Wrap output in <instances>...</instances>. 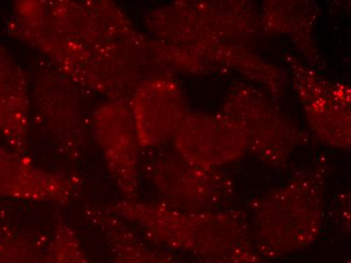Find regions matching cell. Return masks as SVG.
<instances>
[{"label": "cell", "instance_id": "6da1fadb", "mask_svg": "<svg viewBox=\"0 0 351 263\" xmlns=\"http://www.w3.org/2000/svg\"><path fill=\"white\" fill-rule=\"evenodd\" d=\"M328 163L324 157L250 206L252 245L263 260H276L315 243L323 228Z\"/></svg>", "mask_w": 351, "mask_h": 263}, {"label": "cell", "instance_id": "8992f818", "mask_svg": "<svg viewBox=\"0 0 351 263\" xmlns=\"http://www.w3.org/2000/svg\"><path fill=\"white\" fill-rule=\"evenodd\" d=\"M141 175L158 202L180 211L220 209L235 194L234 181L223 171L194 165L162 146L141 150Z\"/></svg>", "mask_w": 351, "mask_h": 263}, {"label": "cell", "instance_id": "d6986e66", "mask_svg": "<svg viewBox=\"0 0 351 263\" xmlns=\"http://www.w3.org/2000/svg\"><path fill=\"white\" fill-rule=\"evenodd\" d=\"M10 219L8 214L3 211V209L0 207V232H1L2 228H3L4 224L6 223V221Z\"/></svg>", "mask_w": 351, "mask_h": 263}, {"label": "cell", "instance_id": "277c9868", "mask_svg": "<svg viewBox=\"0 0 351 263\" xmlns=\"http://www.w3.org/2000/svg\"><path fill=\"white\" fill-rule=\"evenodd\" d=\"M220 113L239 128L247 151L275 170H284L309 134L300 128L267 91L250 82L234 83L229 89Z\"/></svg>", "mask_w": 351, "mask_h": 263}, {"label": "cell", "instance_id": "7c38bea8", "mask_svg": "<svg viewBox=\"0 0 351 263\" xmlns=\"http://www.w3.org/2000/svg\"><path fill=\"white\" fill-rule=\"evenodd\" d=\"M319 8L309 0H269L260 12V29L265 35L284 36L316 71L326 70L315 38Z\"/></svg>", "mask_w": 351, "mask_h": 263}, {"label": "cell", "instance_id": "2e32d148", "mask_svg": "<svg viewBox=\"0 0 351 263\" xmlns=\"http://www.w3.org/2000/svg\"><path fill=\"white\" fill-rule=\"evenodd\" d=\"M36 263H91L80 237L63 217H58Z\"/></svg>", "mask_w": 351, "mask_h": 263}, {"label": "cell", "instance_id": "8fae6325", "mask_svg": "<svg viewBox=\"0 0 351 263\" xmlns=\"http://www.w3.org/2000/svg\"><path fill=\"white\" fill-rule=\"evenodd\" d=\"M128 102L141 150L172 141L190 112L183 87L171 77L145 81Z\"/></svg>", "mask_w": 351, "mask_h": 263}, {"label": "cell", "instance_id": "e0dca14e", "mask_svg": "<svg viewBox=\"0 0 351 263\" xmlns=\"http://www.w3.org/2000/svg\"><path fill=\"white\" fill-rule=\"evenodd\" d=\"M265 260L256 252L254 245L243 246L228 253L201 260L199 263H263Z\"/></svg>", "mask_w": 351, "mask_h": 263}, {"label": "cell", "instance_id": "4fadbf2b", "mask_svg": "<svg viewBox=\"0 0 351 263\" xmlns=\"http://www.w3.org/2000/svg\"><path fill=\"white\" fill-rule=\"evenodd\" d=\"M31 119L29 78L10 51L0 43V134L6 146L27 152Z\"/></svg>", "mask_w": 351, "mask_h": 263}, {"label": "cell", "instance_id": "5bb4252c", "mask_svg": "<svg viewBox=\"0 0 351 263\" xmlns=\"http://www.w3.org/2000/svg\"><path fill=\"white\" fill-rule=\"evenodd\" d=\"M84 216L106 243L111 263H179L171 252L149 244L134 227L106 207L87 206Z\"/></svg>", "mask_w": 351, "mask_h": 263}, {"label": "cell", "instance_id": "52a82bcc", "mask_svg": "<svg viewBox=\"0 0 351 263\" xmlns=\"http://www.w3.org/2000/svg\"><path fill=\"white\" fill-rule=\"evenodd\" d=\"M285 63L312 133L328 146L350 150V87L324 78L295 55H285Z\"/></svg>", "mask_w": 351, "mask_h": 263}, {"label": "cell", "instance_id": "5b68a950", "mask_svg": "<svg viewBox=\"0 0 351 263\" xmlns=\"http://www.w3.org/2000/svg\"><path fill=\"white\" fill-rule=\"evenodd\" d=\"M31 89L32 117L64 159L77 163L89 147L90 117L82 89L43 59Z\"/></svg>", "mask_w": 351, "mask_h": 263}, {"label": "cell", "instance_id": "9c48e42d", "mask_svg": "<svg viewBox=\"0 0 351 263\" xmlns=\"http://www.w3.org/2000/svg\"><path fill=\"white\" fill-rule=\"evenodd\" d=\"M83 188L84 181L76 173L47 170L27 152L0 148V198L67 206Z\"/></svg>", "mask_w": 351, "mask_h": 263}, {"label": "cell", "instance_id": "3957f363", "mask_svg": "<svg viewBox=\"0 0 351 263\" xmlns=\"http://www.w3.org/2000/svg\"><path fill=\"white\" fill-rule=\"evenodd\" d=\"M145 25L152 37L199 57L218 45L250 47L261 31L260 12L247 0H180L152 10Z\"/></svg>", "mask_w": 351, "mask_h": 263}, {"label": "cell", "instance_id": "30bf717a", "mask_svg": "<svg viewBox=\"0 0 351 263\" xmlns=\"http://www.w3.org/2000/svg\"><path fill=\"white\" fill-rule=\"evenodd\" d=\"M172 141L182 158L203 168L219 170L247 152L243 133L220 112L188 113Z\"/></svg>", "mask_w": 351, "mask_h": 263}, {"label": "cell", "instance_id": "9a60e30c", "mask_svg": "<svg viewBox=\"0 0 351 263\" xmlns=\"http://www.w3.org/2000/svg\"><path fill=\"white\" fill-rule=\"evenodd\" d=\"M49 234L6 221L0 232V263H36Z\"/></svg>", "mask_w": 351, "mask_h": 263}, {"label": "cell", "instance_id": "ac0fdd59", "mask_svg": "<svg viewBox=\"0 0 351 263\" xmlns=\"http://www.w3.org/2000/svg\"><path fill=\"white\" fill-rule=\"evenodd\" d=\"M338 211L336 213L338 217V222L344 231H350V192L340 196L338 198Z\"/></svg>", "mask_w": 351, "mask_h": 263}, {"label": "cell", "instance_id": "7a4b0ae2", "mask_svg": "<svg viewBox=\"0 0 351 263\" xmlns=\"http://www.w3.org/2000/svg\"><path fill=\"white\" fill-rule=\"evenodd\" d=\"M106 209L138 229L149 242L200 260L252 244L250 218L241 209L184 211L160 202L124 198Z\"/></svg>", "mask_w": 351, "mask_h": 263}, {"label": "cell", "instance_id": "ba28073f", "mask_svg": "<svg viewBox=\"0 0 351 263\" xmlns=\"http://www.w3.org/2000/svg\"><path fill=\"white\" fill-rule=\"evenodd\" d=\"M90 130L124 200H138L141 148L130 102L107 100L98 106L90 117Z\"/></svg>", "mask_w": 351, "mask_h": 263}]
</instances>
